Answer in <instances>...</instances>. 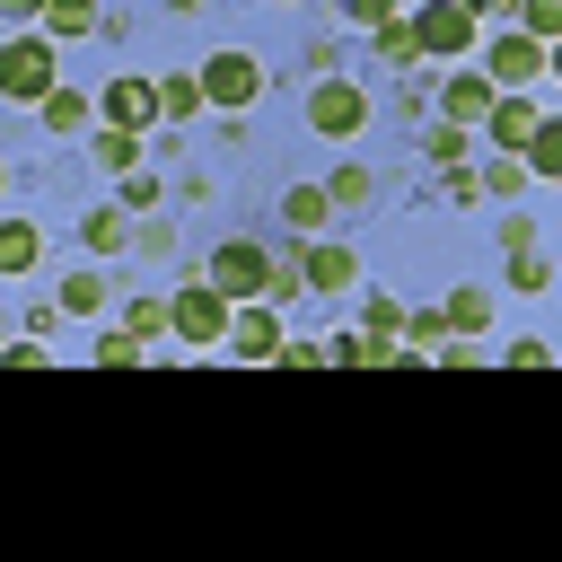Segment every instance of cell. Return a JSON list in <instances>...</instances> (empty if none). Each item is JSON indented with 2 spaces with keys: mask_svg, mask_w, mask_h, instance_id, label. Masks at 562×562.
I'll use <instances>...</instances> for the list:
<instances>
[{
  "mask_svg": "<svg viewBox=\"0 0 562 562\" xmlns=\"http://www.w3.org/2000/svg\"><path fill=\"white\" fill-rule=\"evenodd\" d=\"M501 246H509V255L536 246V220H527V211H501Z\"/></svg>",
  "mask_w": 562,
  "mask_h": 562,
  "instance_id": "obj_37",
  "label": "cell"
},
{
  "mask_svg": "<svg viewBox=\"0 0 562 562\" xmlns=\"http://www.w3.org/2000/svg\"><path fill=\"white\" fill-rule=\"evenodd\" d=\"M281 342H290V334H281V307H272V299H237V307H228V342H220V351H237V360H263V369H272V360H281Z\"/></svg>",
  "mask_w": 562,
  "mask_h": 562,
  "instance_id": "obj_7",
  "label": "cell"
},
{
  "mask_svg": "<svg viewBox=\"0 0 562 562\" xmlns=\"http://www.w3.org/2000/svg\"><path fill=\"white\" fill-rule=\"evenodd\" d=\"M404 18H413V44H422L430 61H465V53H474V18H465V0H413Z\"/></svg>",
  "mask_w": 562,
  "mask_h": 562,
  "instance_id": "obj_6",
  "label": "cell"
},
{
  "mask_svg": "<svg viewBox=\"0 0 562 562\" xmlns=\"http://www.w3.org/2000/svg\"><path fill=\"white\" fill-rule=\"evenodd\" d=\"M474 184H483V193H501V202H509V193H527V184H536V176H527V167H518V158H509V149H492V158H483V167H474Z\"/></svg>",
  "mask_w": 562,
  "mask_h": 562,
  "instance_id": "obj_25",
  "label": "cell"
},
{
  "mask_svg": "<svg viewBox=\"0 0 562 562\" xmlns=\"http://www.w3.org/2000/svg\"><path fill=\"white\" fill-rule=\"evenodd\" d=\"M518 167H527L536 184H553V176H562V123H553V114H544V123L527 132V149H518Z\"/></svg>",
  "mask_w": 562,
  "mask_h": 562,
  "instance_id": "obj_18",
  "label": "cell"
},
{
  "mask_svg": "<svg viewBox=\"0 0 562 562\" xmlns=\"http://www.w3.org/2000/svg\"><path fill=\"white\" fill-rule=\"evenodd\" d=\"M0 193H9V167H0Z\"/></svg>",
  "mask_w": 562,
  "mask_h": 562,
  "instance_id": "obj_41",
  "label": "cell"
},
{
  "mask_svg": "<svg viewBox=\"0 0 562 562\" xmlns=\"http://www.w3.org/2000/svg\"><path fill=\"white\" fill-rule=\"evenodd\" d=\"M114 202H123V211H132V220H149V211H158V202H167V184H158V176H149V167H132V176H123V193H114Z\"/></svg>",
  "mask_w": 562,
  "mask_h": 562,
  "instance_id": "obj_30",
  "label": "cell"
},
{
  "mask_svg": "<svg viewBox=\"0 0 562 562\" xmlns=\"http://www.w3.org/2000/svg\"><path fill=\"white\" fill-rule=\"evenodd\" d=\"M316 351H325L334 369H386V360H395V342H378V334H360V325H342V334H325Z\"/></svg>",
  "mask_w": 562,
  "mask_h": 562,
  "instance_id": "obj_14",
  "label": "cell"
},
{
  "mask_svg": "<svg viewBox=\"0 0 562 562\" xmlns=\"http://www.w3.org/2000/svg\"><path fill=\"white\" fill-rule=\"evenodd\" d=\"M88 158H97L105 176H132V167H140V132H123V123H88Z\"/></svg>",
  "mask_w": 562,
  "mask_h": 562,
  "instance_id": "obj_15",
  "label": "cell"
},
{
  "mask_svg": "<svg viewBox=\"0 0 562 562\" xmlns=\"http://www.w3.org/2000/svg\"><path fill=\"white\" fill-rule=\"evenodd\" d=\"M290 255H299V281H307V290H325V299L360 290V255H351V246L325 237V246H290Z\"/></svg>",
  "mask_w": 562,
  "mask_h": 562,
  "instance_id": "obj_11",
  "label": "cell"
},
{
  "mask_svg": "<svg viewBox=\"0 0 562 562\" xmlns=\"http://www.w3.org/2000/svg\"><path fill=\"white\" fill-rule=\"evenodd\" d=\"M97 18H105L97 0H44L35 9V35L44 44H79V35H97Z\"/></svg>",
  "mask_w": 562,
  "mask_h": 562,
  "instance_id": "obj_13",
  "label": "cell"
},
{
  "mask_svg": "<svg viewBox=\"0 0 562 562\" xmlns=\"http://www.w3.org/2000/svg\"><path fill=\"white\" fill-rule=\"evenodd\" d=\"M439 316H448V334H474V342H483V325H492V290H483V281H465Z\"/></svg>",
  "mask_w": 562,
  "mask_h": 562,
  "instance_id": "obj_23",
  "label": "cell"
},
{
  "mask_svg": "<svg viewBox=\"0 0 562 562\" xmlns=\"http://www.w3.org/2000/svg\"><path fill=\"white\" fill-rule=\"evenodd\" d=\"M35 255H44V237H35V220H18V211H0V281H18V272H35Z\"/></svg>",
  "mask_w": 562,
  "mask_h": 562,
  "instance_id": "obj_16",
  "label": "cell"
},
{
  "mask_svg": "<svg viewBox=\"0 0 562 562\" xmlns=\"http://www.w3.org/2000/svg\"><path fill=\"white\" fill-rule=\"evenodd\" d=\"M369 193H378V176H369L360 158H342V167L325 176V202H334V211H369Z\"/></svg>",
  "mask_w": 562,
  "mask_h": 562,
  "instance_id": "obj_21",
  "label": "cell"
},
{
  "mask_svg": "<svg viewBox=\"0 0 562 562\" xmlns=\"http://www.w3.org/2000/svg\"><path fill=\"white\" fill-rule=\"evenodd\" d=\"M167 9H176V18H193V9H202V0H167Z\"/></svg>",
  "mask_w": 562,
  "mask_h": 562,
  "instance_id": "obj_39",
  "label": "cell"
},
{
  "mask_svg": "<svg viewBox=\"0 0 562 562\" xmlns=\"http://www.w3.org/2000/svg\"><path fill=\"white\" fill-rule=\"evenodd\" d=\"M193 79H202V105H220V114H246L263 97V61L255 53H211V61H193Z\"/></svg>",
  "mask_w": 562,
  "mask_h": 562,
  "instance_id": "obj_5",
  "label": "cell"
},
{
  "mask_svg": "<svg viewBox=\"0 0 562 562\" xmlns=\"http://www.w3.org/2000/svg\"><path fill=\"white\" fill-rule=\"evenodd\" d=\"M536 123H544V105H536V97H527V88H509V97H492V114H483V123H474V132H483V140H492V149H509V158H518V149H527V132H536Z\"/></svg>",
  "mask_w": 562,
  "mask_h": 562,
  "instance_id": "obj_10",
  "label": "cell"
},
{
  "mask_svg": "<svg viewBox=\"0 0 562 562\" xmlns=\"http://www.w3.org/2000/svg\"><path fill=\"white\" fill-rule=\"evenodd\" d=\"M509 9H518V35H536V44L562 35V0H509Z\"/></svg>",
  "mask_w": 562,
  "mask_h": 562,
  "instance_id": "obj_28",
  "label": "cell"
},
{
  "mask_svg": "<svg viewBox=\"0 0 562 562\" xmlns=\"http://www.w3.org/2000/svg\"><path fill=\"white\" fill-rule=\"evenodd\" d=\"M307 132L316 140H360L369 132V88L360 79H316L307 88Z\"/></svg>",
  "mask_w": 562,
  "mask_h": 562,
  "instance_id": "obj_3",
  "label": "cell"
},
{
  "mask_svg": "<svg viewBox=\"0 0 562 562\" xmlns=\"http://www.w3.org/2000/svg\"><path fill=\"white\" fill-rule=\"evenodd\" d=\"M193 114H202V79L193 70H167L158 79V123H193Z\"/></svg>",
  "mask_w": 562,
  "mask_h": 562,
  "instance_id": "obj_20",
  "label": "cell"
},
{
  "mask_svg": "<svg viewBox=\"0 0 562 562\" xmlns=\"http://www.w3.org/2000/svg\"><path fill=\"white\" fill-rule=\"evenodd\" d=\"M35 114H44V132H88V123H97V97H79V88H44Z\"/></svg>",
  "mask_w": 562,
  "mask_h": 562,
  "instance_id": "obj_17",
  "label": "cell"
},
{
  "mask_svg": "<svg viewBox=\"0 0 562 562\" xmlns=\"http://www.w3.org/2000/svg\"><path fill=\"white\" fill-rule=\"evenodd\" d=\"M123 334H132V342H158V334H167V299H132V307H123Z\"/></svg>",
  "mask_w": 562,
  "mask_h": 562,
  "instance_id": "obj_31",
  "label": "cell"
},
{
  "mask_svg": "<svg viewBox=\"0 0 562 562\" xmlns=\"http://www.w3.org/2000/svg\"><path fill=\"white\" fill-rule=\"evenodd\" d=\"M53 61H61V44H44V35H9V44H0V97H9V105H35L44 88H61Z\"/></svg>",
  "mask_w": 562,
  "mask_h": 562,
  "instance_id": "obj_2",
  "label": "cell"
},
{
  "mask_svg": "<svg viewBox=\"0 0 562 562\" xmlns=\"http://www.w3.org/2000/svg\"><path fill=\"white\" fill-rule=\"evenodd\" d=\"M9 334H18V316H0V342H9Z\"/></svg>",
  "mask_w": 562,
  "mask_h": 562,
  "instance_id": "obj_40",
  "label": "cell"
},
{
  "mask_svg": "<svg viewBox=\"0 0 562 562\" xmlns=\"http://www.w3.org/2000/svg\"><path fill=\"white\" fill-rule=\"evenodd\" d=\"M378 61H395V70H413V61H422V44H413V18H386V26H378Z\"/></svg>",
  "mask_w": 562,
  "mask_h": 562,
  "instance_id": "obj_29",
  "label": "cell"
},
{
  "mask_svg": "<svg viewBox=\"0 0 562 562\" xmlns=\"http://www.w3.org/2000/svg\"><path fill=\"white\" fill-rule=\"evenodd\" d=\"M202 281L237 307V299H263L272 290V255L255 246V237H228V246H211V263H202Z\"/></svg>",
  "mask_w": 562,
  "mask_h": 562,
  "instance_id": "obj_4",
  "label": "cell"
},
{
  "mask_svg": "<svg viewBox=\"0 0 562 562\" xmlns=\"http://www.w3.org/2000/svg\"><path fill=\"white\" fill-rule=\"evenodd\" d=\"M544 70H553V53H544L536 35H518V26H509V35H492V70H483V79H492L501 97H509V88H536Z\"/></svg>",
  "mask_w": 562,
  "mask_h": 562,
  "instance_id": "obj_8",
  "label": "cell"
},
{
  "mask_svg": "<svg viewBox=\"0 0 562 562\" xmlns=\"http://www.w3.org/2000/svg\"><path fill=\"white\" fill-rule=\"evenodd\" d=\"M35 9H44V0H0V18H35Z\"/></svg>",
  "mask_w": 562,
  "mask_h": 562,
  "instance_id": "obj_38",
  "label": "cell"
},
{
  "mask_svg": "<svg viewBox=\"0 0 562 562\" xmlns=\"http://www.w3.org/2000/svg\"><path fill=\"white\" fill-rule=\"evenodd\" d=\"M140 351H149V342H132V334L114 325V334H97V351H88V360H105V369H132Z\"/></svg>",
  "mask_w": 562,
  "mask_h": 562,
  "instance_id": "obj_32",
  "label": "cell"
},
{
  "mask_svg": "<svg viewBox=\"0 0 562 562\" xmlns=\"http://www.w3.org/2000/svg\"><path fill=\"white\" fill-rule=\"evenodd\" d=\"M492 97H501V88H492L483 70H448V79H439V123H465V132H474V123L492 114Z\"/></svg>",
  "mask_w": 562,
  "mask_h": 562,
  "instance_id": "obj_12",
  "label": "cell"
},
{
  "mask_svg": "<svg viewBox=\"0 0 562 562\" xmlns=\"http://www.w3.org/2000/svg\"><path fill=\"white\" fill-rule=\"evenodd\" d=\"M342 18H351L360 35H378L386 18H404V0H342Z\"/></svg>",
  "mask_w": 562,
  "mask_h": 562,
  "instance_id": "obj_33",
  "label": "cell"
},
{
  "mask_svg": "<svg viewBox=\"0 0 562 562\" xmlns=\"http://www.w3.org/2000/svg\"><path fill=\"white\" fill-rule=\"evenodd\" d=\"M509 290H518V299H544V290H553V263H544L536 246H518V255H509Z\"/></svg>",
  "mask_w": 562,
  "mask_h": 562,
  "instance_id": "obj_26",
  "label": "cell"
},
{
  "mask_svg": "<svg viewBox=\"0 0 562 562\" xmlns=\"http://www.w3.org/2000/svg\"><path fill=\"white\" fill-rule=\"evenodd\" d=\"M79 237H88V255H123V246H132V211H123V202H105V211H88V220H79Z\"/></svg>",
  "mask_w": 562,
  "mask_h": 562,
  "instance_id": "obj_19",
  "label": "cell"
},
{
  "mask_svg": "<svg viewBox=\"0 0 562 562\" xmlns=\"http://www.w3.org/2000/svg\"><path fill=\"white\" fill-rule=\"evenodd\" d=\"M281 220H290L299 237H316V228L334 220V202H325V184H290V193H281Z\"/></svg>",
  "mask_w": 562,
  "mask_h": 562,
  "instance_id": "obj_22",
  "label": "cell"
},
{
  "mask_svg": "<svg viewBox=\"0 0 562 562\" xmlns=\"http://www.w3.org/2000/svg\"><path fill=\"white\" fill-rule=\"evenodd\" d=\"M53 307H61V316H97V307H105V272H70Z\"/></svg>",
  "mask_w": 562,
  "mask_h": 562,
  "instance_id": "obj_27",
  "label": "cell"
},
{
  "mask_svg": "<svg viewBox=\"0 0 562 562\" xmlns=\"http://www.w3.org/2000/svg\"><path fill=\"white\" fill-rule=\"evenodd\" d=\"M167 334H176V342H193V351H220V342H228V299L202 281V263H193V272H184V290L167 299Z\"/></svg>",
  "mask_w": 562,
  "mask_h": 562,
  "instance_id": "obj_1",
  "label": "cell"
},
{
  "mask_svg": "<svg viewBox=\"0 0 562 562\" xmlns=\"http://www.w3.org/2000/svg\"><path fill=\"white\" fill-rule=\"evenodd\" d=\"M439 193L465 211V202H483V184H474V167H439Z\"/></svg>",
  "mask_w": 562,
  "mask_h": 562,
  "instance_id": "obj_35",
  "label": "cell"
},
{
  "mask_svg": "<svg viewBox=\"0 0 562 562\" xmlns=\"http://www.w3.org/2000/svg\"><path fill=\"white\" fill-rule=\"evenodd\" d=\"M465 149H474L465 123H430V132H422V158H430V167H465Z\"/></svg>",
  "mask_w": 562,
  "mask_h": 562,
  "instance_id": "obj_24",
  "label": "cell"
},
{
  "mask_svg": "<svg viewBox=\"0 0 562 562\" xmlns=\"http://www.w3.org/2000/svg\"><path fill=\"white\" fill-rule=\"evenodd\" d=\"M501 360H509V369H544V360H553V342H544V334H518Z\"/></svg>",
  "mask_w": 562,
  "mask_h": 562,
  "instance_id": "obj_36",
  "label": "cell"
},
{
  "mask_svg": "<svg viewBox=\"0 0 562 562\" xmlns=\"http://www.w3.org/2000/svg\"><path fill=\"white\" fill-rule=\"evenodd\" d=\"M395 325H404V307H395V299H369V307H360V334H378V342H395Z\"/></svg>",
  "mask_w": 562,
  "mask_h": 562,
  "instance_id": "obj_34",
  "label": "cell"
},
{
  "mask_svg": "<svg viewBox=\"0 0 562 562\" xmlns=\"http://www.w3.org/2000/svg\"><path fill=\"white\" fill-rule=\"evenodd\" d=\"M97 123H123V132H149V123H158V79H140V70H123V79H105V97H97Z\"/></svg>",
  "mask_w": 562,
  "mask_h": 562,
  "instance_id": "obj_9",
  "label": "cell"
}]
</instances>
